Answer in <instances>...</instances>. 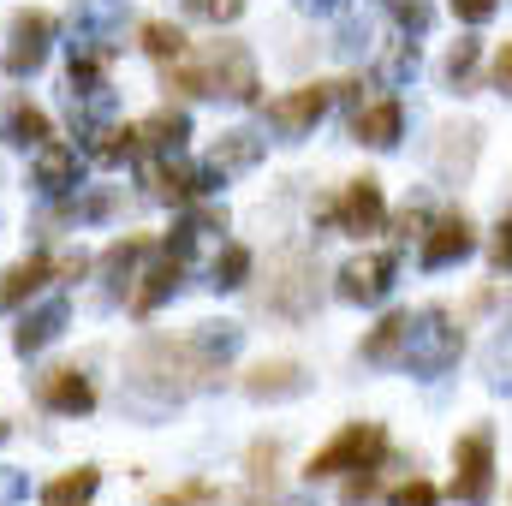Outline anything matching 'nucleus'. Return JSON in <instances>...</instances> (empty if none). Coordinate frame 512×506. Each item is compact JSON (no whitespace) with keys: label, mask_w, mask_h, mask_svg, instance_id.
<instances>
[{"label":"nucleus","mask_w":512,"mask_h":506,"mask_svg":"<svg viewBox=\"0 0 512 506\" xmlns=\"http://www.w3.org/2000/svg\"><path fill=\"white\" fill-rule=\"evenodd\" d=\"M298 6H304V12H340L346 0H298Z\"/></svg>","instance_id":"47"},{"label":"nucleus","mask_w":512,"mask_h":506,"mask_svg":"<svg viewBox=\"0 0 512 506\" xmlns=\"http://www.w3.org/2000/svg\"><path fill=\"white\" fill-rule=\"evenodd\" d=\"M78 179H84V149H72V143H60V137L36 143V191H42V197H72Z\"/></svg>","instance_id":"13"},{"label":"nucleus","mask_w":512,"mask_h":506,"mask_svg":"<svg viewBox=\"0 0 512 506\" xmlns=\"http://www.w3.org/2000/svg\"><path fill=\"white\" fill-rule=\"evenodd\" d=\"M185 137H191V114H185V108H161V114H149V120L137 126V143H143L149 155H179Z\"/></svg>","instance_id":"24"},{"label":"nucleus","mask_w":512,"mask_h":506,"mask_svg":"<svg viewBox=\"0 0 512 506\" xmlns=\"http://www.w3.org/2000/svg\"><path fill=\"white\" fill-rule=\"evenodd\" d=\"M96 489H102V471H96V465H78V471H60V477L42 489V506H90Z\"/></svg>","instance_id":"28"},{"label":"nucleus","mask_w":512,"mask_h":506,"mask_svg":"<svg viewBox=\"0 0 512 506\" xmlns=\"http://www.w3.org/2000/svg\"><path fill=\"white\" fill-rule=\"evenodd\" d=\"M137 48H143L149 60L173 66V60H185V30H179L173 18H143V24H137Z\"/></svg>","instance_id":"27"},{"label":"nucleus","mask_w":512,"mask_h":506,"mask_svg":"<svg viewBox=\"0 0 512 506\" xmlns=\"http://www.w3.org/2000/svg\"><path fill=\"white\" fill-rule=\"evenodd\" d=\"M489 262H495V274H512V209L501 215V227L489 239Z\"/></svg>","instance_id":"40"},{"label":"nucleus","mask_w":512,"mask_h":506,"mask_svg":"<svg viewBox=\"0 0 512 506\" xmlns=\"http://www.w3.org/2000/svg\"><path fill=\"white\" fill-rule=\"evenodd\" d=\"M167 90L179 96H215V102H233V108H251L262 78H256V60L245 42H215L197 66L173 60L167 66Z\"/></svg>","instance_id":"1"},{"label":"nucleus","mask_w":512,"mask_h":506,"mask_svg":"<svg viewBox=\"0 0 512 506\" xmlns=\"http://www.w3.org/2000/svg\"><path fill=\"white\" fill-rule=\"evenodd\" d=\"M251 268H256L251 245H221L215 262H209V286H215V292H239V286L251 280Z\"/></svg>","instance_id":"29"},{"label":"nucleus","mask_w":512,"mask_h":506,"mask_svg":"<svg viewBox=\"0 0 512 506\" xmlns=\"http://www.w3.org/2000/svg\"><path fill=\"white\" fill-rule=\"evenodd\" d=\"M54 280V256H24V262H12L6 274H0V310H18V304H30L42 286Z\"/></svg>","instance_id":"22"},{"label":"nucleus","mask_w":512,"mask_h":506,"mask_svg":"<svg viewBox=\"0 0 512 506\" xmlns=\"http://www.w3.org/2000/svg\"><path fill=\"white\" fill-rule=\"evenodd\" d=\"M316 304H322L316 256H310V251H280L274 262H268L262 310H268V316H286V322H304V316H316Z\"/></svg>","instance_id":"4"},{"label":"nucleus","mask_w":512,"mask_h":506,"mask_svg":"<svg viewBox=\"0 0 512 506\" xmlns=\"http://www.w3.org/2000/svg\"><path fill=\"white\" fill-rule=\"evenodd\" d=\"M120 42H126V0H78L72 6V48L114 60Z\"/></svg>","instance_id":"8"},{"label":"nucleus","mask_w":512,"mask_h":506,"mask_svg":"<svg viewBox=\"0 0 512 506\" xmlns=\"http://www.w3.org/2000/svg\"><path fill=\"white\" fill-rule=\"evenodd\" d=\"M274 465H280V441H256L251 447V471H245V483H251L245 506H262V495H274Z\"/></svg>","instance_id":"33"},{"label":"nucleus","mask_w":512,"mask_h":506,"mask_svg":"<svg viewBox=\"0 0 512 506\" xmlns=\"http://www.w3.org/2000/svg\"><path fill=\"white\" fill-rule=\"evenodd\" d=\"M310 387L304 376V364H292V358H274V364H256L251 376H245V393L262 399V405H274V399H298Z\"/></svg>","instance_id":"20"},{"label":"nucleus","mask_w":512,"mask_h":506,"mask_svg":"<svg viewBox=\"0 0 512 506\" xmlns=\"http://www.w3.org/2000/svg\"><path fill=\"white\" fill-rule=\"evenodd\" d=\"M137 155H143L137 126H114V120H102V126L84 131V161H96V167H120V161H137Z\"/></svg>","instance_id":"23"},{"label":"nucleus","mask_w":512,"mask_h":506,"mask_svg":"<svg viewBox=\"0 0 512 506\" xmlns=\"http://www.w3.org/2000/svg\"><path fill=\"white\" fill-rule=\"evenodd\" d=\"M477 60H483V42H477V36H459V42L447 48V60H441V78H447L453 90H471V78H477Z\"/></svg>","instance_id":"32"},{"label":"nucleus","mask_w":512,"mask_h":506,"mask_svg":"<svg viewBox=\"0 0 512 506\" xmlns=\"http://www.w3.org/2000/svg\"><path fill=\"white\" fill-rule=\"evenodd\" d=\"M382 6L399 24V36H429V24H435V0H382Z\"/></svg>","instance_id":"35"},{"label":"nucleus","mask_w":512,"mask_h":506,"mask_svg":"<svg viewBox=\"0 0 512 506\" xmlns=\"http://www.w3.org/2000/svg\"><path fill=\"white\" fill-rule=\"evenodd\" d=\"M245 6H251V0H185V12L203 18V24H233Z\"/></svg>","instance_id":"38"},{"label":"nucleus","mask_w":512,"mask_h":506,"mask_svg":"<svg viewBox=\"0 0 512 506\" xmlns=\"http://www.w3.org/2000/svg\"><path fill=\"white\" fill-rule=\"evenodd\" d=\"M328 108H334V84H298V90H286V96L268 102V126L280 131L286 143H298V137H310V131L322 126Z\"/></svg>","instance_id":"9"},{"label":"nucleus","mask_w":512,"mask_h":506,"mask_svg":"<svg viewBox=\"0 0 512 506\" xmlns=\"http://www.w3.org/2000/svg\"><path fill=\"white\" fill-rule=\"evenodd\" d=\"M203 501H215V489L209 483H185V489H167L155 506H203Z\"/></svg>","instance_id":"42"},{"label":"nucleus","mask_w":512,"mask_h":506,"mask_svg":"<svg viewBox=\"0 0 512 506\" xmlns=\"http://www.w3.org/2000/svg\"><path fill=\"white\" fill-rule=\"evenodd\" d=\"M459 358H465V328H459L441 304L417 310V316H411V328H405V352H399V364H405L411 376L435 381V376H447Z\"/></svg>","instance_id":"3"},{"label":"nucleus","mask_w":512,"mask_h":506,"mask_svg":"<svg viewBox=\"0 0 512 506\" xmlns=\"http://www.w3.org/2000/svg\"><path fill=\"white\" fill-rule=\"evenodd\" d=\"M483 370H489V387H495V393H512V322H501V334L489 340Z\"/></svg>","instance_id":"36"},{"label":"nucleus","mask_w":512,"mask_h":506,"mask_svg":"<svg viewBox=\"0 0 512 506\" xmlns=\"http://www.w3.org/2000/svg\"><path fill=\"white\" fill-rule=\"evenodd\" d=\"M376 495H382V477H376V465H358V471H346L340 506H370Z\"/></svg>","instance_id":"37"},{"label":"nucleus","mask_w":512,"mask_h":506,"mask_svg":"<svg viewBox=\"0 0 512 506\" xmlns=\"http://www.w3.org/2000/svg\"><path fill=\"white\" fill-rule=\"evenodd\" d=\"M399 137H405V102H399V96L358 102V114H352V143H364V149H399Z\"/></svg>","instance_id":"14"},{"label":"nucleus","mask_w":512,"mask_h":506,"mask_svg":"<svg viewBox=\"0 0 512 506\" xmlns=\"http://www.w3.org/2000/svg\"><path fill=\"white\" fill-rule=\"evenodd\" d=\"M417 66H423V54H417V36H399V42H387V48H382V66H376V78H382L387 90H399V84H411V78H417Z\"/></svg>","instance_id":"30"},{"label":"nucleus","mask_w":512,"mask_h":506,"mask_svg":"<svg viewBox=\"0 0 512 506\" xmlns=\"http://www.w3.org/2000/svg\"><path fill=\"white\" fill-rule=\"evenodd\" d=\"M209 381V370L197 364V352H191V340H167V334H155V340H143L137 352H131V387H143V393H155V399H185V393H197Z\"/></svg>","instance_id":"2"},{"label":"nucleus","mask_w":512,"mask_h":506,"mask_svg":"<svg viewBox=\"0 0 512 506\" xmlns=\"http://www.w3.org/2000/svg\"><path fill=\"white\" fill-rule=\"evenodd\" d=\"M143 185H149V197L167 203V209H185L191 197H203V191H197V173H185L173 155H155V161L143 167Z\"/></svg>","instance_id":"21"},{"label":"nucleus","mask_w":512,"mask_h":506,"mask_svg":"<svg viewBox=\"0 0 512 506\" xmlns=\"http://www.w3.org/2000/svg\"><path fill=\"white\" fill-rule=\"evenodd\" d=\"M18 495H24V477L18 471H0V506H12Z\"/></svg>","instance_id":"45"},{"label":"nucleus","mask_w":512,"mask_h":506,"mask_svg":"<svg viewBox=\"0 0 512 506\" xmlns=\"http://www.w3.org/2000/svg\"><path fill=\"white\" fill-rule=\"evenodd\" d=\"M0 137H6L12 149H36V143L54 137V120H48V108H36L30 96H6V108H0Z\"/></svg>","instance_id":"18"},{"label":"nucleus","mask_w":512,"mask_h":506,"mask_svg":"<svg viewBox=\"0 0 512 506\" xmlns=\"http://www.w3.org/2000/svg\"><path fill=\"white\" fill-rule=\"evenodd\" d=\"M256 161H262V137H256V131H227V137L209 149V173H215V179L245 173V167H256Z\"/></svg>","instance_id":"25"},{"label":"nucleus","mask_w":512,"mask_h":506,"mask_svg":"<svg viewBox=\"0 0 512 506\" xmlns=\"http://www.w3.org/2000/svg\"><path fill=\"white\" fill-rule=\"evenodd\" d=\"M48 48H54V18H48V12H18V18H12V42H6V54H0L6 78H30V72L48 60Z\"/></svg>","instance_id":"12"},{"label":"nucleus","mask_w":512,"mask_h":506,"mask_svg":"<svg viewBox=\"0 0 512 506\" xmlns=\"http://www.w3.org/2000/svg\"><path fill=\"white\" fill-rule=\"evenodd\" d=\"M471 251H477V227H471V215H465V209H447V215H435V221L423 227L417 262L435 274V268H453V262H465Z\"/></svg>","instance_id":"10"},{"label":"nucleus","mask_w":512,"mask_h":506,"mask_svg":"<svg viewBox=\"0 0 512 506\" xmlns=\"http://www.w3.org/2000/svg\"><path fill=\"white\" fill-rule=\"evenodd\" d=\"M393 280H399V251H364L340 268V286L334 292L346 304H382L387 292H393Z\"/></svg>","instance_id":"11"},{"label":"nucleus","mask_w":512,"mask_h":506,"mask_svg":"<svg viewBox=\"0 0 512 506\" xmlns=\"http://www.w3.org/2000/svg\"><path fill=\"white\" fill-rule=\"evenodd\" d=\"M382 453H387V429L382 423H346L328 447L310 453L304 477H310V483H322V477H346V471H358V465H376Z\"/></svg>","instance_id":"5"},{"label":"nucleus","mask_w":512,"mask_h":506,"mask_svg":"<svg viewBox=\"0 0 512 506\" xmlns=\"http://www.w3.org/2000/svg\"><path fill=\"white\" fill-rule=\"evenodd\" d=\"M387 506H441V489H435V483H423V477H411V483L387 489Z\"/></svg>","instance_id":"39"},{"label":"nucleus","mask_w":512,"mask_h":506,"mask_svg":"<svg viewBox=\"0 0 512 506\" xmlns=\"http://www.w3.org/2000/svg\"><path fill=\"white\" fill-rule=\"evenodd\" d=\"M382 221H387V197H382V179H370V173L352 179L334 203L316 209V227H328V233H358V239L376 233Z\"/></svg>","instance_id":"7"},{"label":"nucleus","mask_w":512,"mask_h":506,"mask_svg":"<svg viewBox=\"0 0 512 506\" xmlns=\"http://www.w3.org/2000/svg\"><path fill=\"white\" fill-rule=\"evenodd\" d=\"M36 399H42L54 417H84V411H96V387H90V376H78V370H48V376L36 381Z\"/></svg>","instance_id":"17"},{"label":"nucleus","mask_w":512,"mask_h":506,"mask_svg":"<svg viewBox=\"0 0 512 506\" xmlns=\"http://www.w3.org/2000/svg\"><path fill=\"white\" fill-rule=\"evenodd\" d=\"M179 286H185V262L173 251H161L143 274H131V310H137V316H155Z\"/></svg>","instance_id":"15"},{"label":"nucleus","mask_w":512,"mask_h":506,"mask_svg":"<svg viewBox=\"0 0 512 506\" xmlns=\"http://www.w3.org/2000/svg\"><path fill=\"white\" fill-rule=\"evenodd\" d=\"M495 90H501V96H512V42L501 48V60H495Z\"/></svg>","instance_id":"44"},{"label":"nucleus","mask_w":512,"mask_h":506,"mask_svg":"<svg viewBox=\"0 0 512 506\" xmlns=\"http://www.w3.org/2000/svg\"><path fill=\"white\" fill-rule=\"evenodd\" d=\"M447 6H453V18H459V24H471V30H477V24H489V18L501 12V0H447Z\"/></svg>","instance_id":"41"},{"label":"nucleus","mask_w":512,"mask_h":506,"mask_svg":"<svg viewBox=\"0 0 512 506\" xmlns=\"http://www.w3.org/2000/svg\"><path fill=\"white\" fill-rule=\"evenodd\" d=\"M370 42V30H358V24H346V36H340V54H358Z\"/></svg>","instance_id":"46"},{"label":"nucleus","mask_w":512,"mask_h":506,"mask_svg":"<svg viewBox=\"0 0 512 506\" xmlns=\"http://www.w3.org/2000/svg\"><path fill=\"white\" fill-rule=\"evenodd\" d=\"M108 209H114V197H108V191H90V197H78V203H72V215H78V221H102Z\"/></svg>","instance_id":"43"},{"label":"nucleus","mask_w":512,"mask_h":506,"mask_svg":"<svg viewBox=\"0 0 512 506\" xmlns=\"http://www.w3.org/2000/svg\"><path fill=\"white\" fill-rule=\"evenodd\" d=\"M477 143H483V126H453L447 131V143H441V173H471V161H477Z\"/></svg>","instance_id":"34"},{"label":"nucleus","mask_w":512,"mask_h":506,"mask_svg":"<svg viewBox=\"0 0 512 506\" xmlns=\"http://www.w3.org/2000/svg\"><path fill=\"white\" fill-rule=\"evenodd\" d=\"M280 506H316V501L310 495H292V501H280Z\"/></svg>","instance_id":"48"},{"label":"nucleus","mask_w":512,"mask_h":506,"mask_svg":"<svg viewBox=\"0 0 512 506\" xmlns=\"http://www.w3.org/2000/svg\"><path fill=\"white\" fill-rule=\"evenodd\" d=\"M149 251V239H114L108 256H102V274H108V292H131V274Z\"/></svg>","instance_id":"31"},{"label":"nucleus","mask_w":512,"mask_h":506,"mask_svg":"<svg viewBox=\"0 0 512 506\" xmlns=\"http://www.w3.org/2000/svg\"><path fill=\"white\" fill-rule=\"evenodd\" d=\"M239 346H245V328H239V322H203V328L191 334V352H197V364L209 370V381L239 358Z\"/></svg>","instance_id":"19"},{"label":"nucleus","mask_w":512,"mask_h":506,"mask_svg":"<svg viewBox=\"0 0 512 506\" xmlns=\"http://www.w3.org/2000/svg\"><path fill=\"white\" fill-rule=\"evenodd\" d=\"M66 316H72L66 298H48L42 310H24L18 328H12V352H18V358H36L42 346H54V340L66 334Z\"/></svg>","instance_id":"16"},{"label":"nucleus","mask_w":512,"mask_h":506,"mask_svg":"<svg viewBox=\"0 0 512 506\" xmlns=\"http://www.w3.org/2000/svg\"><path fill=\"white\" fill-rule=\"evenodd\" d=\"M405 328H411V316L405 310H393V316H382L370 334H364V364H399V352H405Z\"/></svg>","instance_id":"26"},{"label":"nucleus","mask_w":512,"mask_h":506,"mask_svg":"<svg viewBox=\"0 0 512 506\" xmlns=\"http://www.w3.org/2000/svg\"><path fill=\"white\" fill-rule=\"evenodd\" d=\"M495 495V429H471L453 441V501L489 506Z\"/></svg>","instance_id":"6"},{"label":"nucleus","mask_w":512,"mask_h":506,"mask_svg":"<svg viewBox=\"0 0 512 506\" xmlns=\"http://www.w3.org/2000/svg\"><path fill=\"white\" fill-rule=\"evenodd\" d=\"M6 435H12V423H6V417H0V447H6Z\"/></svg>","instance_id":"49"}]
</instances>
